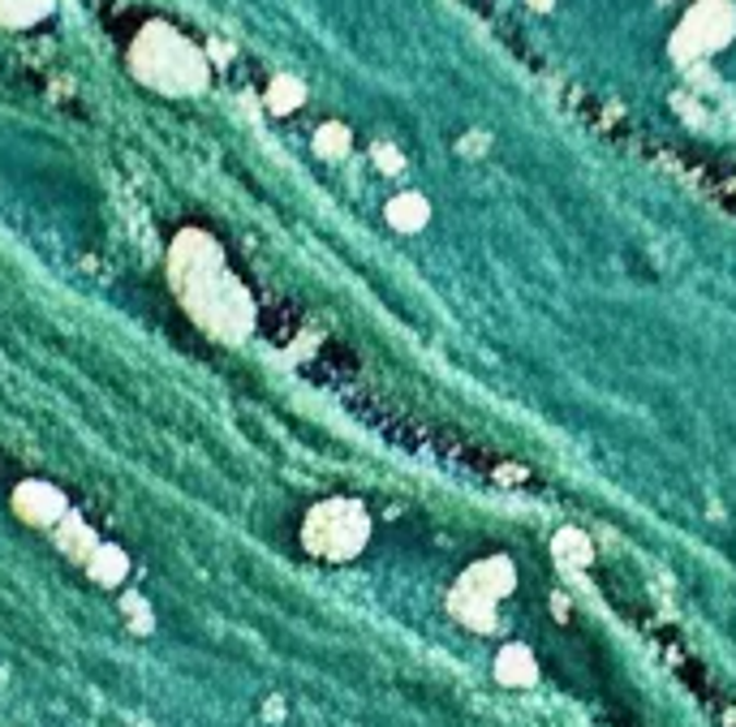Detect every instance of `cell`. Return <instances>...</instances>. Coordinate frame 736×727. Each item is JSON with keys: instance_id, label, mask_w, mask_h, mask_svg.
I'll list each match as a JSON object with an SVG mask.
<instances>
[{"instance_id": "obj_1", "label": "cell", "mask_w": 736, "mask_h": 727, "mask_svg": "<svg viewBox=\"0 0 736 727\" xmlns=\"http://www.w3.org/2000/svg\"><path fill=\"white\" fill-rule=\"evenodd\" d=\"M168 281L181 297V306L190 310V319L216 336L224 345H237L254 332V301L250 293L241 289V281L224 267L221 246L199 233V228H186L173 250H168Z\"/></svg>"}, {"instance_id": "obj_2", "label": "cell", "mask_w": 736, "mask_h": 727, "mask_svg": "<svg viewBox=\"0 0 736 727\" xmlns=\"http://www.w3.org/2000/svg\"><path fill=\"white\" fill-rule=\"evenodd\" d=\"M134 73L155 86V91H168V95H190L207 82V65L203 57L194 52L190 39H181L173 26H147L134 44Z\"/></svg>"}, {"instance_id": "obj_3", "label": "cell", "mask_w": 736, "mask_h": 727, "mask_svg": "<svg viewBox=\"0 0 736 727\" xmlns=\"http://www.w3.org/2000/svg\"><path fill=\"white\" fill-rule=\"evenodd\" d=\"M370 538V516L358 500H323L301 521V547L328 564L354 560Z\"/></svg>"}, {"instance_id": "obj_4", "label": "cell", "mask_w": 736, "mask_h": 727, "mask_svg": "<svg viewBox=\"0 0 736 727\" xmlns=\"http://www.w3.org/2000/svg\"><path fill=\"white\" fill-rule=\"evenodd\" d=\"M13 509H17L22 521L44 525V529H52V525H61V521L70 516L66 496H61L52 482H22V487L13 491Z\"/></svg>"}, {"instance_id": "obj_5", "label": "cell", "mask_w": 736, "mask_h": 727, "mask_svg": "<svg viewBox=\"0 0 736 727\" xmlns=\"http://www.w3.org/2000/svg\"><path fill=\"white\" fill-rule=\"evenodd\" d=\"M728 35H733V9H728L724 0H707V4H698V9L689 13L685 31H680V39H689L698 52L720 48Z\"/></svg>"}, {"instance_id": "obj_6", "label": "cell", "mask_w": 736, "mask_h": 727, "mask_svg": "<svg viewBox=\"0 0 736 727\" xmlns=\"http://www.w3.org/2000/svg\"><path fill=\"white\" fill-rule=\"evenodd\" d=\"M461 585L474 589V594H483V598H491V603H500L504 594H513L517 569L504 560V556H487V560H478V564L461 577Z\"/></svg>"}, {"instance_id": "obj_7", "label": "cell", "mask_w": 736, "mask_h": 727, "mask_svg": "<svg viewBox=\"0 0 736 727\" xmlns=\"http://www.w3.org/2000/svg\"><path fill=\"white\" fill-rule=\"evenodd\" d=\"M448 607H452V616H456L461 624H470V629H478V633H491V629H496V603L483 598V594H474V589H465V585L452 589Z\"/></svg>"}, {"instance_id": "obj_8", "label": "cell", "mask_w": 736, "mask_h": 727, "mask_svg": "<svg viewBox=\"0 0 736 727\" xmlns=\"http://www.w3.org/2000/svg\"><path fill=\"white\" fill-rule=\"evenodd\" d=\"M496 680L509 684V689H530L538 680V663L525 646H504L496 655Z\"/></svg>"}, {"instance_id": "obj_9", "label": "cell", "mask_w": 736, "mask_h": 727, "mask_svg": "<svg viewBox=\"0 0 736 727\" xmlns=\"http://www.w3.org/2000/svg\"><path fill=\"white\" fill-rule=\"evenodd\" d=\"M82 564H86V573H91L99 585H121L126 577H130V560H126V551L112 547V543H99Z\"/></svg>"}, {"instance_id": "obj_10", "label": "cell", "mask_w": 736, "mask_h": 727, "mask_svg": "<svg viewBox=\"0 0 736 727\" xmlns=\"http://www.w3.org/2000/svg\"><path fill=\"white\" fill-rule=\"evenodd\" d=\"M388 219H392L401 233H418V228L427 224V203H423L418 194H401V199L388 203Z\"/></svg>"}, {"instance_id": "obj_11", "label": "cell", "mask_w": 736, "mask_h": 727, "mask_svg": "<svg viewBox=\"0 0 736 727\" xmlns=\"http://www.w3.org/2000/svg\"><path fill=\"white\" fill-rule=\"evenodd\" d=\"M590 556H594V547H590V538L582 529H560V534H556V560H560V564L582 569V564H590Z\"/></svg>"}, {"instance_id": "obj_12", "label": "cell", "mask_w": 736, "mask_h": 727, "mask_svg": "<svg viewBox=\"0 0 736 727\" xmlns=\"http://www.w3.org/2000/svg\"><path fill=\"white\" fill-rule=\"evenodd\" d=\"M44 9H48V0H0V22L26 26V22H35Z\"/></svg>"}, {"instance_id": "obj_13", "label": "cell", "mask_w": 736, "mask_h": 727, "mask_svg": "<svg viewBox=\"0 0 736 727\" xmlns=\"http://www.w3.org/2000/svg\"><path fill=\"white\" fill-rule=\"evenodd\" d=\"M319 151H323V155H341V151H349V134H345L341 126H323V134H319Z\"/></svg>"}, {"instance_id": "obj_14", "label": "cell", "mask_w": 736, "mask_h": 727, "mask_svg": "<svg viewBox=\"0 0 736 727\" xmlns=\"http://www.w3.org/2000/svg\"><path fill=\"white\" fill-rule=\"evenodd\" d=\"M297 99H301V91H297V82H276V86H272V108H281V112H289V108H297Z\"/></svg>"}, {"instance_id": "obj_15", "label": "cell", "mask_w": 736, "mask_h": 727, "mask_svg": "<svg viewBox=\"0 0 736 727\" xmlns=\"http://www.w3.org/2000/svg\"><path fill=\"white\" fill-rule=\"evenodd\" d=\"M126 611H130V620L134 624H143V629H151V611L143 598H126Z\"/></svg>"}]
</instances>
